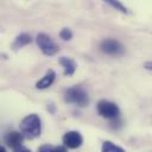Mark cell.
Listing matches in <instances>:
<instances>
[{"mask_svg":"<svg viewBox=\"0 0 152 152\" xmlns=\"http://www.w3.org/2000/svg\"><path fill=\"white\" fill-rule=\"evenodd\" d=\"M144 68L147 70H152V61H148L146 63H144Z\"/></svg>","mask_w":152,"mask_h":152,"instance_id":"2e32d148","label":"cell"},{"mask_svg":"<svg viewBox=\"0 0 152 152\" xmlns=\"http://www.w3.org/2000/svg\"><path fill=\"white\" fill-rule=\"evenodd\" d=\"M64 100L68 103L76 104L78 107H86L89 104V95L81 86H74L64 91Z\"/></svg>","mask_w":152,"mask_h":152,"instance_id":"7a4b0ae2","label":"cell"},{"mask_svg":"<svg viewBox=\"0 0 152 152\" xmlns=\"http://www.w3.org/2000/svg\"><path fill=\"white\" fill-rule=\"evenodd\" d=\"M59 64L62 65V68L64 69V75L65 76H72L77 69V64L72 58L69 57H61L58 59Z\"/></svg>","mask_w":152,"mask_h":152,"instance_id":"ba28073f","label":"cell"},{"mask_svg":"<svg viewBox=\"0 0 152 152\" xmlns=\"http://www.w3.org/2000/svg\"><path fill=\"white\" fill-rule=\"evenodd\" d=\"M31 42H32V38H31L30 34H27V33H20V34H18L14 38V40L12 43V49L14 51H17V50H19V49L28 45Z\"/></svg>","mask_w":152,"mask_h":152,"instance_id":"30bf717a","label":"cell"},{"mask_svg":"<svg viewBox=\"0 0 152 152\" xmlns=\"http://www.w3.org/2000/svg\"><path fill=\"white\" fill-rule=\"evenodd\" d=\"M20 132L27 139H34L42 133V121L37 114L26 115L20 122Z\"/></svg>","mask_w":152,"mask_h":152,"instance_id":"6da1fadb","label":"cell"},{"mask_svg":"<svg viewBox=\"0 0 152 152\" xmlns=\"http://www.w3.org/2000/svg\"><path fill=\"white\" fill-rule=\"evenodd\" d=\"M0 152H6V148H5L4 146H1V147H0Z\"/></svg>","mask_w":152,"mask_h":152,"instance_id":"e0dca14e","label":"cell"},{"mask_svg":"<svg viewBox=\"0 0 152 152\" xmlns=\"http://www.w3.org/2000/svg\"><path fill=\"white\" fill-rule=\"evenodd\" d=\"M40 152H68L66 147L65 146H52V145H43L40 148H39Z\"/></svg>","mask_w":152,"mask_h":152,"instance_id":"7c38bea8","label":"cell"},{"mask_svg":"<svg viewBox=\"0 0 152 152\" xmlns=\"http://www.w3.org/2000/svg\"><path fill=\"white\" fill-rule=\"evenodd\" d=\"M14 152H31V151H30L28 148L24 147V146H20V147H18V148H15Z\"/></svg>","mask_w":152,"mask_h":152,"instance_id":"9a60e30c","label":"cell"},{"mask_svg":"<svg viewBox=\"0 0 152 152\" xmlns=\"http://www.w3.org/2000/svg\"><path fill=\"white\" fill-rule=\"evenodd\" d=\"M101 152H126V151L122 147H120L119 145H116V144H114L109 140H106L102 144Z\"/></svg>","mask_w":152,"mask_h":152,"instance_id":"8fae6325","label":"cell"},{"mask_svg":"<svg viewBox=\"0 0 152 152\" xmlns=\"http://www.w3.org/2000/svg\"><path fill=\"white\" fill-rule=\"evenodd\" d=\"M38 152H40V151H38Z\"/></svg>","mask_w":152,"mask_h":152,"instance_id":"ac0fdd59","label":"cell"},{"mask_svg":"<svg viewBox=\"0 0 152 152\" xmlns=\"http://www.w3.org/2000/svg\"><path fill=\"white\" fill-rule=\"evenodd\" d=\"M106 2L109 4L110 6H113L115 10L122 12V13H127V8H126L121 2H119V1H113V0H108V1H106Z\"/></svg>","mask_w":152,"mask_h":152,"instance_id":"4fadbf2b","label":"cell"},{"mask_svg":"<svg viewBox=\"0 0 152 152\" xmlns=\"http://www.w3.org/2000/svg\"><path fill=\"white\" fill-rule=\"evenodd\" d=\"M59 37H61L63 40H70V39L72 38V32H71L70 28L64 27V28L61 30V32H59Z\"/></svg>","mask_w":152,"mask_h":152,"instance_id":"5bb4252c","label":"cell"},{"mask_svg":"<svg viewBox=\"0 0 152 152\" xmlns=\"http://www.w3.org/2000/svg\"><path fill=\"white\" fill-rule=\"evenodd\" d=\"M100 50L108 55V56H114V57H119V56H122L124 52H125V48L124 45L116 40V39H112V38H108V39H103L100 44Z\"/></svg>","mask_w":152,"mask_h":152,"instance_id":"5b68a950","label":"cell"},{"mask_svg":"<svg viewBox=\"0 0 152 152\" xmlns=\"http://www.w3.org/2000/svg\"><path fill=\"white\" fill-rule=\"evenodd\" d=\"M36 42H37V45L39 46L40 51L46 56H53L59 50L58 45L46 33H38L37 38H36Z\"/></svg>","mask_w":152,"mask_h":152,"instance_id":"3957f363","label":"cell"},{"mask_svg":"<svg viewBox=\"0 0 152 152\" xmlns=\"http://www.w3.org/2000/svg\"><path fill=\"white\" fill-rule=\"evenodd\" d=\"M62 141L68 148H78L83 144V137L77 131H69L63 135Z\"/></svg>","mask_w":152,"mask_h":152,"instance_id":"8992f818","label":"cell"},{"mask_svg":"<svg viewBox=\"0 0 152 152\" xmlns=\"http://www.w3.org/2000/svg\"><path fill=\"white\" fill-rule=\"evenodd\" d=\"M24 134L21 133V132H15V131H13V132H8V133H6L5 134V137H4V142L8 146V147H11V148H18V147H20L21 146V144H23V141H24Z\"/></svg>","mask_w":152,"mask_h":152,"instance_id":"52a82bcc","label":"cell"},{"mask_svg":"<svg viewBox=\"0 0 152 152\" xmlns=\"http://www.w3.org/2000/svg\"><path fill=\"white\" fill-rule=\"evenodd\" d=\"M55 78H56V72L50 69V70L46 71V74H45L39 81H37L36 88H37V89H46V88H49V87L53 83Z\"/></svg>","mask_w":152,"mask_h":152,"instance_id":"9c48e42d","label":"cell"},{"mask_svg":"<svg viewBox=\"0 0 152 152\" xmlns=\"http://www.w3.org/2000/svg\"><path fill=\"white\" fill-rule=\"evenodd\" d=\"M96 109H97V113H99L100 116L109 119V120L116 119L119 116V114H120L119 107L114 102H110L108 100H100L97 102Z\"/></svg>","mask_w":152,"mask_h":152,"instance_id":"277c9868","label":"cell"}]
</instances>
